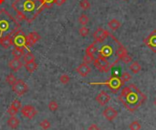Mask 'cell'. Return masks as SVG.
Instances as JSON below:
<instances>
[{"label": "cell", "instance_id": "9", "mask_svg": "<svg viewBox=\"0 0 156 130\" xmlns=\"http://www.w3.org/2000/svg\"><path fill=\"white\" fill-rule=\"evenodd\" d=\"M109 36H110V33L107 30L103 29L102 27H99L93 33V37L95 40L94 43H102Z\"/></svg>", "mask_w": 156, "mask_h": 130}, {"label": "cell", "instance_id": "15", "mask_svg": "<svg viewBox=\"0 0 156 130\" xmlns=\"http://www.w3.org/2000/svg\"><path fill=\"white\" fill-rule=\"evenodd\" d=\"M76 72L82 77H86L90 72H91V68L90 67V66L88 64H80L77 68H76Z\"/></svg>", "mask_w": 156, "mask_h": 130}, {"label": "cell", "instance_id": "27", "mask_svg": "<svg viewBox=\"0 0 156 130\" xmlns=\"http://www.w3.org/2000/svg\"><path fill=\"white\" fill-rule=\"evenodd\" d=\"M89 21H90V18L88 17V15H85V14H82L80 17H79V23L81 25V26H86L88 23H89Z\"/></svg>", "mask_w": 156, "mask_h": 130}, {"label": "cell", "instance_id": "25", "mask_svg": "<svg viewBox=\"0 0 156 130\" xmlns=\"http://www.w3.org/2000/svg\"><path fill=\"white\" fill-rule=\"evenodd\" d=\"M23 58H24L25 63L34 62V61H35V59H36V58H35V56H34V55H33V53H31L30 51H28V52L25 53V55H24Z\"/></svg>", "mask_w": 156, "mask_h": 130}, {"label": "cell", "instance_id": "40", "mask_svg": "<svg viewBox=\"0 0 156 130\" xmlns=\"http://www.w3.org/2000/svg\"><path fill=\"white\" fill-rule=\"evenodd\" d=\"M4 2V0H0V4H2Z\"/></svg>", "mask_w": 156, "mask_h": 130}, {"label": "cell", "instance_id": "31", "mask_svg": "<svg viewBox=\"0 0 156 130\" xmlns=\"http://www.w3.org/2000/svg\"><path fill=\"white\" fill-rule=\"evenodd\" d=\"M79 33L81 36H87L90 33V30L88 27H86V26H82L80 29H79Z\"/></svg>", "mask_w": 156, "mask_h": 130}, {"label": "cell", "instance_id": "2", "mask_svg": "<svg viewBox=\"0 0 156 130\" xmlns=\"http://www.w3.org/2000/svg\"><path fill=\"white\" fill-rule=\"evenodd\" d=\"M118 99L128 111L134 112L146 101V96L135 85L130 84L122 90Z\"/></svg>", "mask_w": 156, "mask_h": 130}, {"label": "cell", "instance_id": "16", "mask_svg": "<svg viewBox=\"0 0 156 130\" xmlns=\"http://www.w3.org/2000/svg\"><path fill=\"white\" fill-rule=\"evenodd\" d=\"M20 108H21V103H20V101H19L18 99H15V100L12 102V104L10 105L9 108L7 109V113H8L11 117L16 116V115L18 113V111H19Z\"/></svg>", "mask_w": 156, "mask_h": 130}, {"label": "cell", "instance_id": "35", "mask_svg": "<svg viewBox=\"0 0 156 130\" xmlns=\"http://www.w3.org/2000/svg\"><path fill=\"white\" fill-rule=\"evenodd\" d=\"M58 104L56 101L52 100V101L49 102V104H48V109L50 111H56V110H58Z\"/></svg>", "mask_w": 156, "mask_h": 130}, {"label": "cell", "instance_id": "28", "mask_svg": "<svg viewBox=\"0 0 156 130\" xmlns=\"http://www.w3.org/2000/svg\"><path fill=\"white\" fill-rule=\"evenodd\" d=\"M80 6L82 10H88L90 8V3L89 0H81L80 3Z\"/></svg>", "mask_w": 156, "mask_h": 130}, {"label": "cell", "instance_id": "5", "mask_svg": "<svg viewBox=\"0 0 156 130\" xmlns=\"http://www.w3.org/2000/svg\"><path fill=\"white\" fill-rule=\"evenodd\" d=\"M93 63H94L95 67H96L99 71L104 72V73L109 72L110 69H111L112 67V66L109 63V61L106 59V57H104L103 56H101V55H100V54H99L98 57L95 58V60L93 61Z\"/></svg>", "mask_w": 156, "mask_h": 130}, {"label": "cell", "instance_id": "21", "mask_svg": "<svg viewBox=\"0 0 156 130\" xmlns=\"http://www.w3.org/2000/svg\"><path fill=\"white\" fill-rule=\"evenodd\" d=\"M121 26H122V24H121V22L118 20V19H112L109 23H108V26L112 30V31H116V30H118L120 27H121Z\"/></svg>", "mask_w": 156, "mask_h": 130}, {"label": "cell", "instance_id": "36", "mask_svg": "<svg viewBox=\"0 0 156 130\" xmlns=\"http://www.w3.org/2000/svg\"><path fill=\"white\" fill-rule=\"evenodd\" d=\"M50 126H51V124H50V122H49L48 119H44V120H42V121L40 122V127H41L43 129H48V128H50Z\"/></svg>", "mask_w": 156, "mask_h": 130}, {"label": "cell", "instance_id": "30", "mask_svg": "<svg viewBox=\"0 0 156 130\" xmlns=\"http://www.w3.org/2000/svg\"><path fill=\"white\" fill-rule=\"evenodd\" d=\"M5 81H6V83H7V84H9V85H11V86H13V85H14V83L16 81V77L13 74H9V75L5 77Z\"/></svg>", "mask_w": 156, "mask_h": 130}, {"label": "cell", "instance_id": "6", "mask_svg": "<svg viewBox=\"0 0 156 130\" xmlns=\"http://www.w3.org/2000/svg\"><path fill=\"white\" fill-rule=\"evenodd\" d=\"M124 84H125V83L121 79V77H113V76H112V77H111L108 81L102 83V85L108 86V87H109L113 93H117V92L120 90V88H121Z\"/></svg>", "mask_w": 156, "mask_h": 130}, {"label": "cell", "instance_id": "24", "mask_svg": "<svg viewBox=\"0 0 156 130\" xmlns=\"http://www.w3.org/2000/svg\"><path fill=\"white\" fill-rule=\"evenodd\" d=\"M25 67L27 69V72L29 73H33L37 70V64L34 61V62H29V63H26L25 64Z\"/></svg>", "mask_w": 156, "mask_h": 130}, {"label": "cell", "instance_id": "13", "mask_svg": "<svg viewBox=\"0 0 156 130\" xmlns=\"http://www.w3.org/2000/svg\"><path fill=\"white\" fill-rule=\"evenodd\" d=\"M40 39V36L37 32H31L28 36H26V45L27 47H31L33 46L38 40Z\"/></svg>", "mask_w": 156, "mask_h": 130}, {"label": "cell", "instance_id": "18", "mask_svg": "<svg viewBox=\"0 0 156 130\" xmlns=\"http://www.w3.org/2000/svg\"><path fill=\"white\" fill-rule=\"evenodd\" d=\"M8 66H9V67H10L13 71L17 72V71L22 67V66H24V65L22 64V62H21L19 59H17V58H13L12 60L9 61Z\"/></svg>", "mask_w": 156, "mask_h": 130}, {"label": "cell", "instance_id": "8", "mask_svg": "<svg viewBox=\"0 0 156 130\" xmlns=\"http://www.w3.org/2000/svg\"><path fill=\"white\" fill-rule=\"evenodd\" d=\"M12 89L17 96L21 97L28 91V87L22 79H16V81L12 86Z\"/></svg>", "mask_w": 156, "mask_h": 130}, {"label": "cell", "instance_id": "22", "mask_svg": "<svg viewBox=\"0 0 156 130\" xmlns=\"http://www.w3.org/2000/svg\"><path fill=\"white\" fill-rule=\"evenodd\" d=\"M112 48L110 46H104L101 49V51H100V55H101V56H103L104 57H108V56H112Z\"/></svg>", "mask_w": 156, "mask_h": 130}, {"label": "cell", "instance_id": "33", "mask_svg": "<svg viewBox=\"0 0 156 130\" xmlns=\"http://www.w3.org/2000/svg\"><path fill=\"white\" fill-rule=\"evenodd\" d=\"M121 79H122L124 83H126V82H128V81H130V80L132 79V76H131V74L128 73V72H123V73L122 74V76H121Z\"/></svg>", "mask_w": 156, "mask_h": 130}, {"label": "cell", "instance_id": "39", "mask_svg": "<svg viewBox=\"0 0 156 130\" xmlns=\"http://www.w3.org/2000/svg\"><path fill=\"white\" fill-rule=\"evenodd\" d=\"M154 106H155V107H156V98H155V99H154Z\"/></svg>", "mask_w": 156, "mask_h": 130}, {"label": "cell", "instance_id": "10", "mask_svg": "<svg viewBox=\"0 0 156 130\" xmlns=\"http://www.w3.org/2000/svg\"><path fill=\"white\" fill-rule=\"evenodd\" d=\"M21 113L22 115L28 119H32L34 118V117L37 114V109L35 108V107L31 106V105H26L22 108L21 109Z\"/></svg>", "mask_w": 156, "mask_h": 130}, {"label": "cell", "instance_id": "17", "mask_svg": "<svg viewBox=\"0 0 156 130\" xmlns=\"http://www.w3.org/2000/svg\"><path fill=\"white\" fill-rule=\"evenodd\" d=\"M0 45L2 46V47H4L5 49L9 48L11 46L14 45L13 43V39H12V36H5L0 38Z\"/></svg>", "mask_w": 156, "mask_h": 130}, {"label": "cell", "instance_id": "11", "mask_svg": "<svg viewBox=\"0 0 156 130\" xmlns=\"http://www.w3.org/2000/svg\"><path fill=\"white\" fill-rule=\"evenodd\" d=\"M144 42L152 51L156 53V30H154L146 38H144Z\"/></svg>", "mask_w": 156, "mask_h": 130}, {"label": "cell", "instance_id": "23", "mask_svg": "<svg viewBox=\"0 0 156 130\" xmlns=\"http://www.w3.org/2000/svg\"><path fill=\"white\" fill-rule=\"evenodd\" d=\"M130 69L133 74H138L141 70H142V67L139 64V62L137 61H132L131 65H130Z\"/></svg>", "mask_w": 156, "mask_h": 130}, {"label": "cell", "instance_id": "26", "mask_svg": "<svg viewBox=\"0 0 156 130\" xmlns=\"http://www.w3.org/2000/svg\"><path fill=\"white\" fill-rule=\"evenodd\" d=\"M97 52V48L95 46V43L90 45L87 48H86V54L87 55H90V56H94V54Z\"/></svg>", "mask_w": 156, "mask_h": 130}, {"label": "cell", "instance_id": "42", "mask_svg": "<svg viewBox=\"0 0 156 130\" xmlns=\"http://www.w3.org/2000/svg\"><path fill=\"white\" fill-rule=\"evenodd\" d=\"M66 1H67V0H66Z\"/></svg>", "mask_w": 156, "mask_h": 130}, {"label": "cell", "instance_id": "4", "mask_svg": "<svg viewBox=\"0 0 156 130\" xmlns=\"http://www.w3.org/2000/svg\"><path fill=\"white\" fill-rule=\"evenodd\" d=\"M112 36V38L116 42V45H117V49H116V53H117V56H118V59L119 60H122L123 61L125 64H129L133 61V58L132 56L128 54L126 48L112 35H110Z\"/></svg>", "mask_w": 156, "mask_h": 130}, {"label": "cell", "instance_id": "7", "mask_svg": "<svg viewBox=\"0 0 156 130\" xmlns=\"http://www.w3.org/2000/svg\"><path fill=\"white\" fill-rule=\"evenodd\" d=\"M26 35L24 34V32H22L21 30H17L13 36H12V39H13V43L16 46L23 48L26 50L27 45H26Z\"/></svg>", "mask_w": 156, "mask_h": 130}, {"label": "cell", "instance_id": "32", "mask_svg": "<svg viewBox=\"0 0 156 130\" xmlns=\"http://www.w3.org/2000/svg\"><path fill=\"white\" fill-rule=\"evenodd\" d=\"M95 60V57H94V56H90V55H85L84 56V57H83V62L85 63V64H90V63H92L93 61Z\"/></svg>", "mask_w": 156, "mask_h": 130}, {"label": "cell", "instance_id": "19", "mask_svg": "<svg viewBox=\"0 0 156 130\" xmlns=\"http://www.w3.org/2000/svg\"><path fill=\"white\" fill-rule=\"evenodd\" d=\"M19 124H20V121H19V119H18L16 116L11 117V118L7 120V126H8L10 128H12V129L17 128L18 126H19Z\"/></svg>", "mask_w": 156, "mask_h": 130}, {"label": "cell", "instance_id": "20", "mask_svg": "<svg viewBox=\"0 0 156 130\" xmlns=\"http://www.w3.org/2000/svg\"><path fill=\"white\" fill-rule=\"evenodd\" d=\"M25 51H26L25 49L16 46V47L12 50V56H14V58H17V59H19V58H21L22 56H24V55H25Z\"/></svg>", "mask_w": 156, "mask_h": 130}, {"label": "cell", "instance_id": "38", "mask_svg": "<svg viewBox=\"0 0 156 130\" xmlns=\"http://www.w3.org/2000/svg\"><path fill=\"white\" fill-rule=\"evenodd\" d=\"M88 130H100V128L96 125V124H92L91 126H90Z\"/></svg>", "mask_w": 156, "mask_h": 130}, {"label": "cell", "instance_id": "34", "mask_svg": "<svg viewBox=\"0 0 156 130\" xmlns=\"http://www.w3.org/2000/svg\"><path fill=\"white\" fill-rule=\"evenodd\" d=\"M59 81H60V83H62V84L66 85V84H69V83L70 78H69V77L68 75L63 74V75H61V76H60V77H59Z\"/></svg>", "mask_w": 156, "mask_h": 130}, {"label": "cell", "instance_id": "1", "mask_svg": "<svg viewBox=\"0 0 156 130\" xmlns=\"http://www.w3.org/2000/svg\"><path fill=\"white\" fill-rule=\"evenodd\" d=\"M12 8L17 13L19 21L26 20L31 23L45 8L44 0H16Z\"/></svg>", "mask_w": 156, "mask_h": 130}, {"label": "cell", "instance_id": "41", "mask_svg": "<svg viewBox=\"0 0 156 130\" xmlns=\"http://www.w3.org/2000/svg\"><path fill=\"white\" fill-rule=\"evenodd\" d=\"M124 1H127V0H124Z\"/></svg>", "mask_w": 156, "mask_h": 130}, {"label": "cell", "instance_id": "29", "mask_svg": "<svg viewBox=\"0 0 156 130\" xmlns=\"http://www.w3.org/2000/svg\"><path fill=\"white\" fill-rule=\"evenodd\" d=\"M129 128L131 130H140L142 128V126L140 124V122L138 121H133L129 125Z\"/></svg>", "mask_w": 156, "mask_h": 130}, {"label": "cell", "instance_id": "14", "mask_svg": "<svg viewBox=\"0 0 156 130\" xmlns=\"http://www.w3.org/2000/svg\"><path fill=\"white\" fill-rule=\"evenodd\" d=\"M110 100H111V97L105 91H101L98 94V96L96 97V101L102 107L106 106V104H108L110 102Z\"/></svg>", "mask_w": 156, "mask_h": 130}, {"label": "cell", "instance_id": "12", "mask_svg": "<svg viewBox=\"0 0 156 130\" xmlns=\"http://www.w3.org/2000/svg\"><path fill=\"white\" fill-rule=\"evenodd\" d=\"M102 115H103V117H104V118L106 120H108V121H113L118 117V111L116 109H114L112 107H107L103 110Z\"/></svg>", "mask_w": 156, "mask_h": 130}, {"label": "cell", "instance_id": "3", "mask_svg": "<svg viewBox=\"0 0 156 130\" xmlns=\"http://www.w3.org/2000/svg\"><path fill=\"white\" fill-rule=\"evenodd\" d=\"M20 27V24L5 8L0 10V38L13 36Z\"/></svg>", "mask_w": 156, "mask_h": 130}, {"label": "cell", "instance_id": "37", "mask_svg": "<svg viewBox=\"0 0 156 130\" xmlns=\"http://www.w3.org/2000/svg\"><path fill=\"white\" fill-rule=\"evenodd\" d=\"M65 2L66 0H54V4H56L57 5H62Z\"/></svg>", "mask_w": 156, "mask_h": 130}]
</instances>
